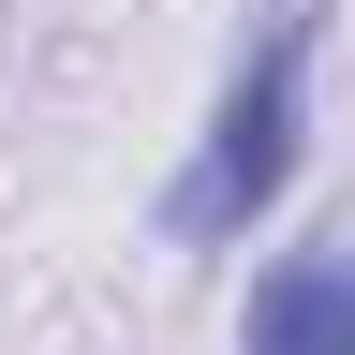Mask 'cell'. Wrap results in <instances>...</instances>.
<instances>
[{
  "instance_id": "6da1fadb",
  "label": "cell",
  "mask_w": 355,
  "mask_h": 355,
  "mask_svg": "<svg viewBox=\"0 0 355 355\" xmlns=\"http://www.w3.org/2000/svg\"><path fill=\"white\" fill-rule=\"evenodd\" d=\"M311 44H326V0H282V15L252 30V60L222 74L193 163H178V193H163V237H178V252L252 237V222L296 193V148H311Z\"/></svg>"
},
{
  "instance_id": "7a4b0ae2",
  "label": "cell",
  "mask_w": 355,
  "mask_h": 355,
  "mask_svg": "<svg viewBox=\"0 0 355 355\" xmlns=\"http://www.w3.org/2000/svg\"><path fill=\"white\" fill-rule=\"evenodd\" d=\"M237 355H355V252H282L252 282Z\"/></svg>"
}]
</instances>
